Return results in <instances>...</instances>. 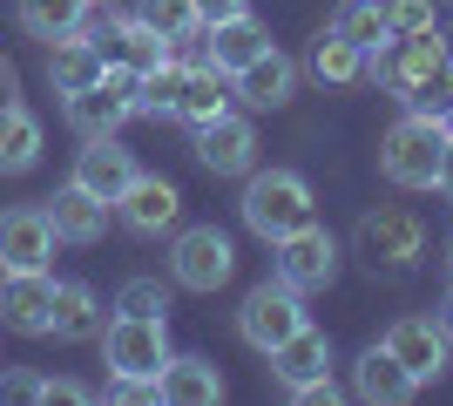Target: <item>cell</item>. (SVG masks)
<instances>
[{"mask_svg": "<svg viewBox=\"0 0 453 406\" xmlns=\"http://www.w3.org/2000/svg\"><path fill=\"white\" fill-rule=\"evenodd\" d=\"M237 211H244V231H257L265 244H278V237L304 231V224L319 217V196H311V183H304L298 170H250Z\"/></svg>", "mask_w": 453, "mask_h": 406, "instance_id": "cell-1", "label": "cell"}, {"mask_svg": "<svg viewBox=\"0 0 453 406\" xmlns=\"http://www.w3.org/2000/svg\"><path fill=\"white\" fill-rule=\"evenodd\" d=\"M447 129L453 122H434V116H406L379 135V176L393 190H434L440 183V149H447Z\"/></svg>", "mask_w": 453, "mask_h": 406, "instance_id": "cell-2", "label": "cell"}, {"mask_svg": "<svg viewBox=\"0 0 453 406\" xmlns=\"http://www.w3.org/2000/svg\"><path fill=\"white\" fill-rule=\"evenodd\" d=\"M352 251L365 257V271H386V278H399V271H413L419 257H426V224H419L413 211H399V203H379V211L359 217Z\"/></svg>", "mask_w": 453, "mask_h": 406, "instance_id": "cell-3", "label": "cell"}, {"mask_svg": "<svg viewBox=\"0 0 453 406\" xmlns=\"http://www.w3.org/2000/svg\"><path fill=\"white\" fill-rule=\"evenodd\" d=\"M102 359H109V379H163L170 366V318H122L115 311L102 326Z\"/></svg>", "mask_w": 453, "mask_h": 406, "instance_id": "cell-4", "label": "cell"}, {"mask_svg": "<svg viewBox=\"0 0 453 406\" xmlns=\"http://www.w3.org/2000/svg\"><path fill=\"white\" fill-rule=\"evenodd\" d=\"M298 326H311V311H304V291L284 285V278H265V285H257L244 305H237V339H244L250 352L284 346Z\"/></svg>", "mask_w": 453, "mask_h": 406, "instance_id": "cell-5", "label": "cell"}, {"mask_svg": "<svg viewBox=\"0 0 453 406\" xmlns=\"http://www.w3.org/2000/svg\"><path fill=\"white\" fill-rule=\"evenodd\" d=\"M135 68H102V81H88V88H75L68 96V129L81 135V142H102V135H115L122 122L135 116Z\"/></svg>", "mask_w": 453, "mask_h": 406, "instance_id": "cell-6", "label": "cell"}, {"mask_svg": "<svg viewBox=\"0 0 453 406\" xmlns=\"http://www.w3.org/2000/svg\"><path fill=\"white\" fill-rule=\"evenodd\" d=\"M230 271H237V244H230L217 224H189V231H176V244H170V285H183V291H224Z\"/></svg>", "mask_w": 453, "mask_h": 406, "instance_id": "cell-7", "label": "cell"}, {"mask_svg": "<svg viewBox=\"0 0 453 406\" xmlns=\"http://www.w3.org/2000/svg\"><path fill=\"white\" fill-rule=\"evenodd\" d=\"M271 251H278V278H284V285H298V291H325L332 278H339V237L325 231L319 217H311L304 231L278 237Z\"/></svg>", "mask_w": 453, "mask_h": 406, "instance_id": "cell-8", "label": "cell"}, {"mask_svg": "<svg viewBox=\"0 0 453 406\" xmlns=\"http://www.w3.org/2000/svg\"><path fill=\"white\" fill-rule=\"evenodd\" d=\"M265 359H271V379H278V387L291 393V400L332 379V339H325L319 326H298L291 339H284V346H271Z\"/></svg>", "mask_w": 453, "mask_h": 406, "instance_id": "cell-9", "label": "cell"}, {"mask_svg": "<svg viewBox=\"0 0 453 406\" xmlns=\"http://www.w3.org/2000/svg\"><path fill=\"white\" fill-rule=\"evenodd\" d=\"M55 224L41 203H14V211H0V271H48L55 257Z\"/></svg>", "mask_w": 453, "mask_h": 406, "instance_id": "cell-10", "label": "cell"}, {"mask_svg": "<svg viewBox=\"0 0 453 406\" xmlns=\"http://www.w3.org/2000/svg\"><path fill=\"white\" fill-rule=\"evenodd\" d=\"M196 163L210 176H250L257 170V129L250 116H217V122H196Z\"/></svg>", "mask_w": 453, "mask_h": 406, "instance_id": "cell-11", "label": "cell"}, {"mask_svg": "<svg viewBox=\"0 0 453 406\" xmlns=\"http://www.w3.org/2000/svg\"><path fill=\"white\" fill-rule=\"evenodd\" d=\"M48 318H55V278L48 271H0V326L48 339Z\"/></svg>", "mask_w": 453, "mask_h": 406, "instance_id": "cell-12", "label": "cell"}, {"mask_svg": "<svg viewBox=\"0 0 453 406\" xmlns=\"http://www.w3.org/2000/svg\"><path fill=\"white\" fill-rule=\"evenodd\" d=\"M379 346H386L399 366H406L419 387H426V379H440V372H447L453 339H447V326H440V318H419V311H413V318H393V332H386Z\"/></svg>", "mask_w": 453, "mask_h": 406, "instance_id": "cell-13", "label": "cell"}, {"mask_svg": "<svg viewBox=\"0 0 453 406\" xmlns=\"http://www.w3.org/2000/svg\"><path fill=\"white\" fill-rule=\"evenodd\" d=\"M176 211H183V196H176L170 176H142V170H135V183L115 196V217H122L135 237H163L176 224Z\"/></svg>", "mask_w": 453, "mask_h": 406, "instance_id": "cell-14", "label": "cell"}, {"mask_svg": "<svg viewBox=\"0 0 453 406\" xmlns=\"http://www.w3.org/2000/svg\"><path fill=\"white\" fill-rule=\"evenodd\" d=\"M41 211H48V224H55L61 244H102V231H109V203H102V196H88L81 183H61Z\"/></svg>", "mask_w": 453, "mask_h": 406, "instance_id": "cell-15", "label": "cell"}, {"mask_svg": "<svg viewBox=\"0 0 453 406\" xmlns=\"http://www.w3.org/2000/svg\"><path fill=\"white\" fill-rule=\"evenodd\" d=\"M102 68H109V55H102V41H95L88 27L48 41V81H55V96H75L88 81H102Z\"/></svg>", "mask_w": 453, "mask_h": 406, "instance_id": "cell-16", "label": "cell"}, {"mask_svg": "<svg viewBox=\"0 0 453 406\" xmlns=\"http://www.w3.org/2000/svg\"><path fill=\"white\" fill-rule=\"evenodd\" d=\"M68 183H81L88 196H102V203H115V196L135 183V156L115 142V135H102V142H88V149L75 156V176Z\"/></svg>", "mask_w": 453, "mask_h": 406, "instance_id": "cell-17", "label": "cell"}, {"mask_svg": "<svg viewBox=\"0 0 453 406\" xmlns=\"http://www.w3.org/2000/svg\"><path fill=\"white\" fill-rule=\"evenodd\" d=\"M265 48H271V34L250 14H230V20H210V27H203V61H210V68H224V75L250 68Z\"/></svg>", "mask_w": 453, "mask_h": 406, "instance_id": "cell-18", "label": "cell"}, {"mask_svg": "<svg viewBox=\"0 0 453 406\" xmlns=\"http://www.w3.org/2000/svg\"><path fill=\"white\" fill-rule=\"evenodd\" d=\"M230 88H237L250 109H284V102L298 96V61L278 55V48H265L250 68H237V75H230Z\"/></svg>", "mask_w": 453, "mask_h": 406, "instance_id": "cell-19", "label": "cell"}, {"mask_svg": "<svg viewBox=\"0 0 453 406\" xmlns=\"http://www.w3.org/2000/svg\"><path fill=\"white\" fill-rule=\"evenodd\" d=\"M352 393H359L365 406H406L419 393V379L399 366L386 346H372V352H359V366H352Z\"/></svg>", "mask_w": 453, "mask_h": 406, "instance_id": "cell-20", "label": "cell"}, {"mask_svg": "<svg viewBox=\"0 0 453 406\" xmlns=\"http://www.w3.org/2000/svg\"><path fill=\"white\" fill-rule=\"evenodd\" d=\"M156 393L170 406H217L224 400V372L210 366V359H196V352H176L170 366H163V379H156Z\"/></svg>", "mask_w": 453, "mask_h": 406, "instance_id": "cell-21", "label": "cell"}, {"mask_svg": "<svg viewBox=\"0 0 453 406\" xmlns=\"http://www.w3.org/2000/svg\"><path fill=\"white\" fill-rule=\"evenodd\" d=\"M102 326H109V311H102V298H95L88 285H55V318H48V339H102Z\"/></svg>", "mask_w": 453, "mask_h": 406, "instance_id": "cell-22", "label": "cell"}, {"mask_svg": "<svg viewBox=\"0 0 453 406\" xmlns=\"http://www.w3.org/2000/svg\"><path fill=\"white\" fill-rule=\"evenodd\" d=\"M41 163V122L20 102H0V176H27Z\"/></svg>", "mask_w": 453, "mask_h": 406, "instance_id": "cell-23", "label": "cell"}, {"mask_svg": "<svg viewBox=\"0 0 453 406\" xmlns=\"http://www.w3.org/2000/svg\"><path fill=\"white\" fill-rule=\"evenodd\" d=\"M224 109H230V75H224V68H210V61H203V68H189V75H183V102H176V116L196 129V122H217Z\"/></svg>", "mask_w": 453, "mask_h": 406, "instance_id": "cell-24", "label": "cell"}, {"mask_svg": "<svg viewBox=\"0 0 453 406\" xmlns=\"http://www.w3.org/2000/svg\"><path fill=\"white\" fill-rule=\"evenodd\" d=\"M311 75H319L325 88H352V81L365 75V48H352L345 34H332V27H325V34L311 41Z\"/></svg>", "mask_w": 453, "mask_h": 406, "instance_id": "cell-25", "label": "cell"}, {"mask_svg": "<svg viewBox=\"0 0 453 406\" xmlns=\"http://www.w3.org/2000/svg\"><path fill=\"white\" fill-rule=\"evenodd\" d=\"M88 20V0H20V27L35 41H61Z\"/></svg>", "mask_w": 453, "mask_h": 406, "instance_id": "cell-26", "label": "cell"}, {"mask_svg": "<svg viewBox=\"0 0 453 406\" xmlns=\"http://www.w3.org/2000/svg\"><path fill=\"white\" fill-rule=\"evenodd\" d=\"M332 34H345L352 48H365V55H372L379 41L393 34V27H386V0H339V14H332Z\"/></svg>", "mask_w": 453, "mask_h": 406, "instance_id": "cell-27", "label": "cell"}, {"mask_svg": "<svg viewBox=\"0 0 453 406\" xmlns=\"http://www.w3.org/2000/svg\"><path fill=\"white\" fill-rule=\"evenodd\" d=\"M183 61H163V68H150V75L135 81V116H176V102H183Z\"/></svg>", "mask_w": 453, "mask_h": 406, "instance_id": "cell-28", "label": "cell"}, {"mask_svg": "<svg viewBox=\"0 0 453 406\" xmlns=\"http://www.w3.org/2000/svg\"><path fill=\"white\" fill-rule=\"evenodd\" d=\"M406 109H413V116H434V122H453V61L447 68H434V75H419L413 88H406Z\"/></svg>", "mask_w": 453, "mask_h": 406, "instance_id": "cell-29", "label": "cell"}, {"mask_svg": "<svg viewBox=\"0 0 453 406\" xmlns=\"http://www.w3.org/2000/svg\"><path fill=\"white\" fill-rule=\"evenodd\" d=\"M142 20H150L156 34L170 41H189V34H203V20H196V0H142Z\"/></svg>", "mask_w": 453, "mask_h": 406, "instance_id": "cell-30", "label": "cell"}, {"mask_svg": "<svg viewBox=\"0 0 453 406\" xmlns=\"http://www.w3.org/2000/svg\"><path fill=\"white\" fill-rule=\"evenodd\" d=\"M115 311L122 318H170V285L163 278H129L115 291Z\"/></svg>", "mask_w": 453, "mask_h": 406, "instance_id": "cell-31", "label": "cell"}, {"mask_svg": "<svg viewBox=\"0 0 453 406\" xmlns=\"http://www.w3.org/2000/svg\"><path fill=\"white\" fill-rule=\"evenodd\" d=\"M386 27H393V34H419V27H434V0H386Z\"/></svg>", "mask_w": 453, "mask_h": 406, "instance_id": "cell-32", "label": "cell"}, {"mask_svg": "<svg viewBox=\"0 0 453 406\" xmlns=\"http://www.w3.org/2000/svg\"><path fill=\"white\" fill-rule=\"evenodd\" d=\"M109 400H129V406H156V379H109Z\"/></svg>", "mask_w": 453, "mask_h": 406, "instance_id": "cell-33", "label": "cell"}, {"mask_svg": "<svg viewBox=\"0 0 453 406\" xmlns=\"http://www.w3.org/2000/svg\"><path fill=\"white\" fill-rule=\"evenodd\" d=\"M0 400L14 406V400H41V379L35 372H0Z\"/></svg>", "mask_w": 453, "mask_h": 406, "instance_id": "cell-34", "label": "cell"}, {"mask_svg": "<svg viewBox=\"0 0 453 406\" xmlns=\"http://www.w3.org/2000/svg\"><path fill=\"white\" fill-rule=\"evenodd\" d=\"M230 14H250V0H196V20H230Z\"/></svg>", "mask_w": 453, "mask_h": 406, "instance_id": "cell-35", "label": "cell"}, {"mask_svg": "<svg viewBox=\"0 0 453 406\" xmlns=\"http://www.w3.org/2000/svg\"><path fill=\"white\" fill-rule=\"evenodd\" d=\"M41 400H61V406H75V400H88V387H81V379H41Z\"/></svg>", "mask_w": 453, "mask_h": 406, "instance_id": "cell-36", "label": "cell"}, {"mask_svg": "<svg viewBox=\"0 0 453 406\" xmlns=\"http://www.w3.org/2000/svg\"><path fill=\"white\" fill-rule=\"evenodd\" d=\"M434 190L453 196V129H447V149H440V183H434Z\"/></svg>", "mask_w": 453, "mask_h": 406, "instance_id": "cell-37", "label": "cell"}, {"mask_svg": "<svg viewBox=\"0 0 453 406\" xmlns=\"http://www.w3.org/2000/svg\"><path fill=\"white\" fill-rule=\"evenodd\" d=\"M440 326H447V339H453V291H447V305H440Z\"/></svg>", "mask_w": 453, "mask_h": 406, "instance_id": "cell-38", "label": "cell"}, {"mask_svg": "<svg viewBox=\"0 0 453 406\" xmlns=\"http://www.w3.org/2000/svg\"><path fill=\"white\" fill-rule=\"evenodd\" d=\"M447 271H453V237H447Z\"/></svg>", "mask_w": 453, "mask_h": 406, "instance_id": "cell-39", "label": "cell"}, {"mask_svg": "<svg viewBox=\"0 0 453 406\" xmlns=\"http://www.w3.org/2000/svg\"><path fill=\"white\" fill-rule=\"evenodd\" d=\"M88 7H95V0H88Z\"/></svg>", "mask_w": 453, "mask_h": 406, "instance_id": "cell-40", "label": "cell"}]
</instances>
